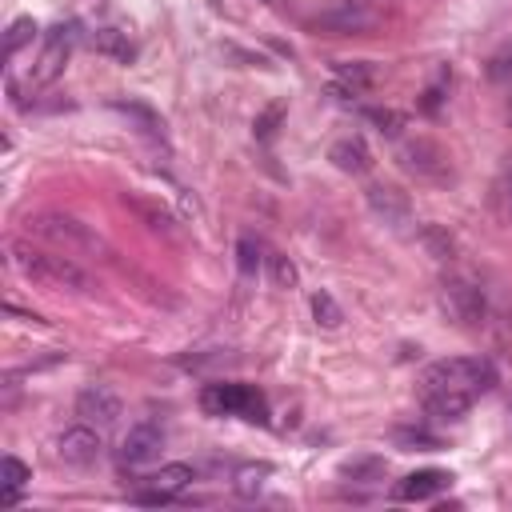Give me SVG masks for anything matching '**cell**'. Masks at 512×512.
Segmentation results:
<instances>
[{
  "label": "cell",
  "instance_id": "6da1fadb",
  "mask_svg": "<svg viewBox=\"0 0 512 512\" xmlns=\"http://www.w3.org/2000/svg\"><path fill=\"white\" fill-rule=\"evenodd\" d=\"M12 268L40 284V288H52V292H88L92 288V276L72 260V256H60V252H44V248H32L24 240L12 244Z\"/></svg>",
  "mask_w": 512,
  "mask_h": 512
},
{
  "label": "cell",
  "instance_id": "7a4b0ae2",
  "mask_svg": "<svg viewBox=\"0 0 512 512\" xmlns=\"http://www.w3.org/2000/svg\"><path fill=\"white\" fill-rule=\"evenodd\" d=\"M28 232H36L40 240H48V244H56V248H64V252H76V256H96V260L108 256L104 236H100L92 224H84V220H76V216H68V212H40V216H28Z\"/></svg>",
  "mask_w": 512,
  "mask_h": 512
},
{
  "label": "cell",
  "instance_id": "3957f363",
  "mask_svg": "<svg viewBox=\"0 0 512 512\" xmlns=\"http://www.w3.org/2000/svg\"><path fill=\"white\" fill-rule=\"evenodd\" d=\"M496 384V368L484 356H452V360H436L432 368H424L420 388H456L468 396H480Z\"/></svg>",
  "mask_w": 512,
  "mask_h": 512
},
{
  "label": "cell",
  "instance_id": "277c9868",
  "mask_svg": "<svg viewBox=\"0 0 512 512\" xmlns=\"http://www.w3.org/2000/svg\"><path fill=\"white\" fill-rule=\"evenodd\" d=\"M204 412L212 416H244V420H264V396L248 384H208L200 392Z\"/></svg>",
  "mask_w": 512,
  "mask_h": 512
},
{
  "label": "cell",
  "instance_id": "5b68a950",
  "mask_svg": "<svg viewBox=\"0 0 512 512\" xmlns=\"http://www.w3.org/2000/svg\"><path fill=\"white\" fill-rule=\"evenodd\" d=\"M440 304H444V312H448L456 324H464V328H476V324L484 320V312H488L484 288L472 284L468 276H448V280L440 284Z\"/></svg>",
  "mask_w": 512,
  "mask_h": 512
},
{
  "label": "cell",
  "instance_id": "8992f818",
  "mask_svg": "<svg viewBox=\"0 0 512 512\" xmlns=\"http://www.w3.org/2000/svg\"><path fill=\"white\" fill-rule=\"evenodd\" d=\"M380 12L368 4V0H332L328 8H320L312 16V28L320 32H332V36H348V32H368L376 28Z\"/></svg>",
  "mask_w": 512,
  "mask_h": 512
},
{
  "label": "cell",
  "instance_id": "52a82bcc",
  "mask_svg": "<svg viewBox=\"0 0 512 512\" xmlns=\"http://www.w3.org/2000/svg\"><path fill=\"white\" fill-rule=\"evenodd\" d=\"M100 452H104V440H100V428L96 424H72V428H64L60 436H56V456L64 460V464H72V468H92L96 460H100Z\"/></svg>",
  "mask_w": 512,
  "mask_h": 512
},
{
  "label": "cell",
  "instance_id": "ba28073f",
  "mask_svg": "<svg viewBox=\"0 0 512 512\" xmlns=\"http://www.w3.org/2000/svg\"><path fill=\"white\" fill-rule=\"evenodd\" d=\"M160 448H164V432L152 420L132 424L124 432V440H120V468H144V464H152L160 456Z\"/></svg>",
  "mask_w": 512,
  "mask_h": 512
},
{
  "label": "cell",
  "instance_id": "9c48e42d",
  "mask_svg": "<svg viewBox=\"0 0 512 512\" xmlns=\"http://www.w3.org/2000/svg\"><path fill=\"white\" fill-rule=\"evenodd\" d=\"M120 412H124L120 396H116L112 388H104V384H88V388L76 396V416H80L84 424L108 428V424H116V420H120Z\"/></svg>",
  "mask_w": 512,
  "mask_h": 512
},
{
  "label": "cell",
  "instance_id": "30bf717a",
  "mask_svg": "<svg viewBox=\"0 0 512 512\" xmlns=\"http://www.w3.org/2000/svg\"><path fill=\"white\" fill-rule=\"evenodd\" d=\"M400 164H404L408 172H416V176H428V180L448 176V156H444L432 140H424V136H416V140H408V144L400 148Z\"/></svg>",
  "mask_w": 512,
  "mask_h": 512
},
{
  "label": "cell",
  "instance_id": "8fae6325",
  "mask_svg": "<svg viewBox=\"0 0 512 512\" xmlns=\"http://www.w3.org/2000/svg\"><path fill=\"white\" fill-rule=\"evenodd\" d=\"M368 208H372L388 228H404V224L412 220L408 196H404L400 188H392V184H372V188H368Z\"/></svg>",
  "mask_w": 512,
  "mask_h": 512
},
{
  "label": "cell",
  "instance_id": "7c38bea8",
  "mask_svg": "<svg viewBox=\"0 0 512 512\" xmlns=\"http://www.w3.org/2000/svg\"><path fill=\"white\" fill-rule=\"evenodd\" d=\"M420 392H424V408L432 420H460V416H468V408L476 400V396L456 392V388H420Z\"/></svg>",
  "mask_w": 512,
  "mask_h": 512
},
{
  "label": "cell",
  "instance_id": "4fadbf2b",
  "mask_svg": "<svg viewBox=\"0 0 512 512\" xmlns=\"http://www.w3.org/2000/svg\"><path fill=\"white\" fill-rule=\"evenodd\" d=\"M448 484H452L448 472H440V468H420V472H412V476H404V480L396 484V500H432V496L444 492Z\"/></svg>",
  "mask_w": 512,
  "mask_h": 512
},
{
  "label": "cell",
  "instance_id": "5bb4252c",
  "mask_svg": "<svg viewBox=\"0 0 512 512\" xmlns=\"http://www.w3.org/2000/svg\"><path fill=\"white\" fill-rule=\"evenodd\" d=\"M68 48H72V28L68 24H60V28H52V36H48V48H44V56L36 60V84H48L60 68H64V60H68Z\"/></svg>",
  "mask_w": 512,
  "mask_h": 512
},
{
  "label": "cell",
  "instance_id": "9a60e30c",
  "mask_svg": "<svg viewBox=\"0 0 512 512\" xmlns=\"http://www.w3.org/2000/svg\"><path fill=\"white\" fill-rule=\"evenodd\" d=\"M328 160H332L340 172H352V176H364V172L372 168V152H368V144H364L360 136L336 140V144L328 148Z\"/></svg>",
  "mask_w": 512,
  "mask_h": 512
},
{
  "label": "cell",
  "instance_id": "2e32d148",
  "mask_svg": "<svg viewBox=\"0 0 512 512\" xmlns=\"http://www.w3.org/2000/svg\"><path fill=\"white\" fill-rule=\"evenodd\" d=\"M148 480H152V488H156L160 496L176 500V496H180V492H184V488L196 480V472H192L188 464H164V468H160V472H152Z\"/></svg>",
  "mask_w": 512,
  "mask_h": 512
},
{
  "label": "cell",
  "instance_id": "e0dca14e",
  "mask_svg": "<svg viewBox=\"0 0 512 512\" xmlns=\"http://www.w3.org/2000/svg\"><path fill=\"white\" fill-rule=\"evenodd\" d=\"M124 208H132V212H136L152 232H160V236H172V232H176V220H172L160 204H152V200H140V196H128V192H124Z\"/></svg>",
  "mask_w": 512,
  "mask_h": 512
},
{
  "label": "cell",
  "instance_id": "ac0fdd59",
  "mask_svg": "<svg viewBox=\"0 0 512 512\" xmlns=\"http://www.w3.org/2000/svg\"><path fill=\"white\" fill-rule=\"evenodd\" d=\"M92 48H96L100 56L116 60V64H128V60H132V44H128V36L116 32V28H100V32H92Z\"/></svg>",
  "mask_w": 512,
  "mask_h": 512
},
{
  "label": "cell",
  "instance_id": "d6986e66",
  "mask_svg": "<svg viewBox=\"0 0 512 512\" xmlns=\"http://www.w3.org/2000/svg\"><path fill=\"white\" fill-rule=\"evenodd\" d=\"M32 480V472H28V464L24 460H16V456H4V464H0V484H4V504H16L20 500V488Z\"/></svg>",
  "mask_w": 512,
  "mask_h": 512
},
{
  "label": "cell",
  "instance_id": "ffe728a7",
  "mask_svg": "<svg viewBox=\"0 0 512 512\" xmlns=\"http://www.w3.org/2000/svg\"><path fill=\"white\" fill-rule=\"evenodd\" d=\"M268 476H272V464H244V468L236 472V492H240L244 500H252V496L264 488Z\"/></svg>",
  "mask_w": 512,
  "mask_h": 512
},
{
  "label": "cell",
  "instance_id": "44dd1931",
  "mask_svg": "<svg viewBox=\"0 0 512 512\" xmlns=\"http://www.w3.org/2000/svg\"><path fill=\"white\" fill-rule=\"evenodd\" d=\"M32 36H36V20H32V16L12 20V24H8V32H4V56L12 60V56H16V52H20V48H24Z\"/></svg>",
  "mask_w": 512,
  "mask_h": 512
},
{
  "label": "cell",
  "instance_id": "7402d4cb",
  "mask_svg": "<svg viewBox=\"0 0 512 512\" xmlns=\"http://www.w3.org/2000/svg\"><path fill=\"white\" fill-rule=\"evenodd\" d=\"M312 316H316L320 328H340V320H344V312H340V304L332 300V292H316V296H312Z\"/></svg>",
  "mask_w": 512,
  "mask_h": 512
},
{
  "label": "cell",
  "instance_id": "603a6c76",
  "mask_svg": "<svg viewBox=\"0 0 512 512\" xmlns=\"http://www.w3.org/2000/svg\"><path fill=\"white\" fill-rule=\"evenodd\" d=\"M332 72H336L352 92H360V88H368V84H372V68L352 64V60H336V64H332Z\"/></svg>",
  "mask_w": 512,
  "mask_h": 512
},
{
  "label": "cell",
  "instance_id": "cb8c5ba5",
  "mask_svg": "<svg viewBox=\"0 0 512 512\" xmlns=\"http://www.w3.org/2000/svg\"><path fill=\"white\" fill-rule=\"evenodd\" d=\"M364 120L376 124V132H384V136H400V128H404V116L392 108H364Z\"/></svg>",
  "mask_w": 512,
  "mask_h": 512
},
{
  "label": "cell",
  "instance_id": "d4e9b609",
  "mask_svg": "<svg viewBox=\"0 0 512 512\" xmlns=\"http://www.w3.org/2000/svg\"><path fill=\"white\" fill-rule=\"evenodd\" d=\"M260 244L252 240V236H240V244H236V268L244 272V276H256V268H260Z\"/></svg>",
  "mask_w": 512,
  "mask_h": 512
},
{
  "label": "cell",
  "instance_id": "484cf974",
  "mask_svg": "<svg viewBox=\"0 0 512 512\" xmlns=\"http://www.w3.org/2000/svg\"><path fill=\"white\" fill-rule=\"evenodd\" d=\"M116 108H120L124 116H136V120L144 124V132H152V136H160V132H164V124H160V116H156V112H148L144 104H136V100H120Z\"/></svg>",
  "mask_w": 512,
  "mask_h": 512
},
{
  "label": "cell",
  "instance_id": "4316f807",
  "mask_svg": "<svg viewBox=\"0 0 512 512\" xmlns=\"http://www.w3.org/2000/svg\"><path fill=\"white\" fill-rule=\"evenodd\" d=\"M268 268H272V280H276V288H296L300 272H296V264H292L288 256H268Z\"/></svg>",
  "mask_w": 512,
  "mask_h": 512
},
{
  "label": "cell",
  "instance_id": "83f0119b",
  "mask_svg": "<svg viewBox=\"0 0 512 512\" xmlns=\"http://www.w3.org/2000/svg\"><path fill=\"white\" fill-rule=\"evenodd\" d=\"M424 244H428L440 260H448V256H452V236H448L444 228H424Z\"/></svg>",
  "mask_w": 512,
  "mask_h": 512
},
{
  "label": "cell",
  "instance_id": "f1b7e54d",
  "mask_svg": "<svg viewBox=\"0 0 512 512\" xmlns=\"http://www.w3.org/2000/svg\"><path fill=\"white\" fill-rule=\"evenodd\" d=\"M280 116H284V108H280V104H272V108L256 120V136H260V140H268V136L276 132V120H280Z\"/></svg>",
  "mask_w": 512,
  "mask_h": 512
}]
</instances>
